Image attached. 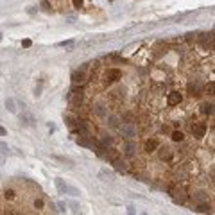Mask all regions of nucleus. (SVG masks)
<instances>
[{
    "mask_svg": "<svg viewBox=\"0 0 215 215\" xmlns=\"http://www.w3.org/2000/svg\"><path fill=\"white\" fill-rule=\"evenodd\" d=\"M188 90H190V93H192V95H197V93H199V84H190V86H188Z\"/></svg>",
    "mask_w": 215,
    "mask_h": 215,
    "instance_id": "f8f14e48",
    "label": "nucleus"
},
{
    "mask_svg": "<svg viewBox=\"0 0 215 215\" xmlns=\"http://www.w3.org/2000/svg\"><path fill=\"white\" fill-rule=\"evenodd\" d=\"M196 210H197V212H208V204H199Z\"/></svg>",
    "mask_w": 215,
    "mask_h": 215,
    "instance_id": "aec40b11",
    "label": "nucleus"
},
{
    "mask_svg": "<svg viewBox=\"0 0 215 215\" xmlns=\"http://www.w3.org/2000/svg\"><path fill=\"white\" fill-rule=\"evenodd\" d=\"M0 41H2V32H0Z\"/></svg>",
    "mask_w": 215,
    "mask_h": 215,
    "instance_id": "cd10ccee",
    "label": "nucleus"
},
{
    "mask_svg": "<svg viewBox=\"0 0 215 215\" xmlns=\"http://www.w3.org/2000/svg\"><path fill=\"white\" fill-rule=\"evenodd\" d=\"M22 120H23L25 126H32V118L31 117H22Z\"/></svg>",
    "mask_w": 215,
    "mask_h": 215,
    "instance_id": "6ab92c4d",
    "label": "nucleus"
},
{
    "mask_svg": "<svg viewBox=\"0 0 215 215\" xmlns=\"http://www.w3.org/2000/svg\"><path fill=\"white\" fill-rule=\"evenodd\" d=\"M56 186H57V190L61 192V194H70V196H79V190H77V188H73V186H68L66 183H63V179H56Z\"/></svg>",
    "mask_w": 215,
    "mask_h": 215,
    "instance_id": "f257e3e1",
    "label": "nucleus"
},
{
    "mask_svg": "<svg viewBox=\"0 0 215 215\" xmlns=\"http://www.w3.org/2000/svg\"><path fill=\"white\" fill-rule=\"evenodd\" d=\"M0 165H4V158L2 156H0Z\"/></svg>",
    "mask_w": 215,
    "mask_h": 215,
    "instance_id": "bb28decb",
    "label": "nucleus"
},
{
    "mask_svg": "<svg viewBox=\"0 0 215 215\" xmlns=\"http://www.w3.org/2000/svg\"><path fill=\"white\" fill-rule=\"evenodd\" d=\"M22 45H23V47H31V39H23Z\"/></svg>",
    "mask_w": 215,
    "mask_h": 215,
    "instance_id": "b1692460",
    "label": "nucleus"
},
{
    "mask_svg": "<svg viewBox=\"0 0 215 215\" xmlns=\"http://www.w3.org/2000/svg\"><path fill=\"white\" fill-rule=\"evenodd\" d=\"M172 197H174L176 203H185V201H186V194H185L183 190H174Z\"/></svg>",
    "mask_w": 215,
    "mask_h": 215,
    "instance_id": "39448f33",
    "label": "nucleus"
},
{
    "mask_svg": "<svg viewBox=\"0 0 215 215\" xmlns=\"http://www.w3.org/2000/svg\"><path fill=\"white\" fill-rule=\"evenodd\" d=\"M5 108H7L11 113H15V111H16V108H15V100H13V99H7V100H5Z\"/></svg>",
    "mask_w": 215,
    "mask_h": 215,
    "instance_id": "9d476101",
    "label": "nucleus"
},
{
    "mask_svg": "<svg viewBox=\"0 0 215 215\" xmlns=\"http://www.w3.org/2000/svg\"><path fill=\"white\" fill-rule=\"evenodd\" d=\"M172 140H174V142H181V140H183L185 138V134L183 133H181V131H174L172 133V136H170Z\"/></svg>",
    "mask_w": 215,
    "mask_h": 215,
    "instance_id": "1a4fd4ad",
    "label": "nucleus"
},
{
    "mask_svg": "<svg viewBox=\"0 0 215 215\" xmlns=\"http://www.w3.org/2000/svg\"><path fill=\"white\" fill-rule=\"evenodd\" d=\"M206 91H210V95H213V83H210L206 86Z\"/></svg>",
    "mask_w": 215,
    "mask_h": 215,
    "instance_id": "4be33fe9",
    "label": "nucleus"
},
{
    "mask_svg": "<svg viewBox=\"0 0 215 215\" xmlns=\"http://www.w3.org/2000/svg\"><path fill=\"white\" fill-rule=\"evenodd\" d=\"M212 104H203V113H206V115H212L213 113V110H212Z\"/></svg>",
    "mask_w": 215,
    "mask_h": 215,
    "instance_id": "4468645a",
    "label": "nucleus"
},
{
    "mask_svg": "<svg viewBox=\"0 0 215 215\" xmlns=\"http://www.w3.org/2000/svg\"><path fill=\"white\" fill-rule=\"evenodd\" d=\"M126 154H127V156H133V154H134V145L133 144H127L126 145Z\"/></svg>",
    "mask_w": 215,
    "mask_h": 215,
    "instance_id": "ddd939ff",
    "label": "nucleus"
},
{
    "mask_svg": "<svg viewBox=\"0 0 215 215\" xmlns=\"http://www.w3.org/2000/svg\"><path fill=\"white\" fill-rule=\"evenodd\" d=\"M100 178H110V179H113V174L108 172V170H102V172H100Z\"/></svg>",
    "mask_w": 215,
    "mask_h": 215,
    "instance_id": "f3484780",
    "label": "nucleus"
},
{
    "mask_svg": "<svg viewBox=\"0 0 215 215\" xmlns=\"http://www.w3.org/2000/svg\"><path fill=\"white\" fill-rule=\"evenodd\" d=\"M73 7H83V0H73Z\"/></svg>",
    "mask_w": 215,
    "mask_h": 215,
    "instance_id": "412c9836",
    "label": "nucleus"
},
{
    "mask_svg": "<svg viewBox=\"0 0 215 215\" xmlns=\"http://www.w3.org/2000/svg\"><path fill=\"white\" fill-rule=\"evenodd\" d=\"M160 158H161V160H170V158H172V152H170L169 147H163V149H161Z\"/></svg>",
    "mask_w": 215,
    "mask_h": 215,
    "instance_id": "0eeeda50",
    "label": "nucleus"
},
{
    "mask_svg": "<svg viewBox=\"0 0 215 215\" xmlns=\"http://www.w3.org/2000/svg\"><path fill=\"white\" fill-rule=\"evenodd\" d=\"M34 208L41 210V208H43V201H41V199H36V201H34Z\"/></svg>",
    "mask_w": 215,
    "mask_h": 215,
    "instance_id": "a211bd4d",
    "label": "nucleus"
},
{
    "mask_svg": "<svg viewBox=\"0 0 215 215\" xmlns=\"http://www.w3.org/2000/svg\"><path fill=\"white\" fill-rule=\"evenodd\" d=\"M120 75H122V72H120V70H117V68H110V70L106 72V81H108V83H111V81L120 79Z\"/></svg>",
    "mask_w": 215,
    "mask_h": 215,
    "instance_id": "7ed1b4c3",
    "label": "nucleus"
},
{
    "mask_svg": "<svg viewBox=\"0 0 215 215\" xmlns=\"http://www.w3.org/2000/svg\"><path fill=\"white\" fill-rule=\"evenodd\" d=\"M0 134H5V129H4V127H0Z\"/></svg>",
    "mask_w": 215,
    "mask_h": 215,
    "instance_id": "a878e982",
    "label": "nucleus"
},
{
    "mask_svg": "<svg viewBox=\"0 0 215 215\" xmlns=\"http://www.w3.org/2000/svg\"><path fill=\"white\" fill-rule=\"evenodd\" d=\"M102 144H104V145L111 144V138H110V136H104V138H102Z\"/></svg>",
    "mask_w": 215,
    "mask_h": 215,
    "instance_id": "5701e85b",
    "label": "nucleus"
},
{
    "mask_svg": "<svg viewBox=\"0 0 215 215\" xmlns=\"http://www.w3.org/2000/svg\"><path fill=\"white\" fill-rule=\"evenodd\" d=\"M4 197H5V199H9V201H11V199H15V192H13V190H5Z\"/></svg>",
    "mask_w": 215,
    "mask_h": 215,
    "instance_id": "2eb2a0df",
    "label": "nucleus"
},
{
    "mask_svg": "<svg viewBox=\"0 0 215 215\" xmlns=\"http://www.w3.org/2000/svg\"><path fill=\"white\" fill-rule=\"evenodd\" d=\"M73 81H75V83H83V73H73Z\"/></svg>",
    "mask_w": 215,
    "mask_h": 215,
    "instance_id": "dca6fc26",
    "label": "nucleus"
},
{
    "mask_svg": "<svg viewBox=\"0 0 215 215\" xmlns=\"http://www.w3.org/2000/svg\"><path fill=\"white\" fill-rule=\"evenodd\" d=\"M77 144H79V145H84V147H93V142H91V140H88V138H84V136H79Z\"/></svg>",
    "mask_w": 215,
    "mask_h": 215,
    "instance_id": "6e6552de",
    "label": "nucleus"
},
{
    "mask_svg": "<svg viewBox=\"0 0 215 215\" xmlns=\"http://www.w3.org/2000/svg\"><path fill=\"white\" fill-rule=\"evenodd\" d=\"M113 163H115V167H117L118 170H126L127 169L126 163H124V161H120V160H113Z\"/></svg>",
    "mask_w": 215,
    "mask_h": 215,
    "instance_id": "9b49d317",
    "label": "nucleus"
},
{
    "mask_svg": "<svg viewBox=\"0 0 215 215\" xmlns=\"http://www.w3.org/2000/svg\"><path fill=\"white\" fill-rule=\"evenodd\" d=\"M181 93L179 91H172V93H169V99H167V104L169 106H176V104H179L181 102Z\"/></svg>",
    "mask_w": 215,
    "mask_h": 215,
    "instance_id": "20e7f679",
    "label": "nucleus"
},
{
    "mask_svg": "<svg viewBox=\"0 0 215 215\" xmlns=\"http://www.w3.org/2000/svg\"><path fill=\"white\" fill-rule=\"evenodd\" d=\"M156 147H158L156 140H147V142H145V151H147V152H152Z\"/></svg>",
    "mask_w": 215,
    "mask_h": 215,
    "instance_id": "423d86ee",
    "label": "nucleus"
},
{
    "mask_svg": "<svg viewBox=\"0 0 215 215\" xmlns=\"http://www.w3.org/2000/svg\"><path fill=\"white\" fill-rule=\"evenodd\" d=\"M192 133L196 138H203L206 133V124L204 122H194L192 124Z\"/></svg>",
    "mask_w": 215,
    "mask_h": 215,
    "instance_id": "f03ea898",
    "label": "nucleus"
},
{
    "mask_svg": "<svg viewBox=\"0 0 215 215\" xmlns=\"http://www.w3.org/2000/svg\"><path fill=\"white\" fill-rule=\"evenodd\" d=\"M57 206H59V210H61V212H65V210H66V204H65V203H59Z\"/></svg>",
    "mask_w": 215,
    "mask_h": 215,
    "instance_id": "393cba45",
    "label": "nucleus"
}]
</instances>
